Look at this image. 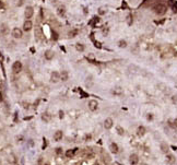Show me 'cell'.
<instances>
[{"instance_id": "6da1fadb", "label": "cell", "mask_w": 177, "mask_h": 165, "mask_svg": "<svg viewBox=\"0 0 177 165\" xmlns=\"http://www.w3.org/2000/svg\"><path fill=\"white\" fill-rule=\"evenodd\" d=\"M152 10H153V12H154L155 14H157V15H163V14H165V13H166L167 8H166V6H164V4L157 3V4H155V6H153Z\"/></svg>"}, {"instance_id": "7a4b0ae2", "label": "cell", "mask_w": 177, "mask_h": 165, "mask_svg": "<svg viewBox=\"0 0 177 165\" xmlns=\"http://www.w3.org/2000/svg\"><path fill=\"white\" fill-rule=\"evenodd\" d=\"M34 34H35V38L37 39V41H42V39H43L44 33H43V30H42L41 26H36Z\"/></svg>"}, {"instance_id": "3957f363", "label": "cell", "mask_w": 177, "mask_h": 165, "mask_svg": "<svg viewBox=\"0 0 177 165\" xmlns=\"http://www.w3.org/2000/svg\"><path fill=\"white\" fill-rule=\"evenodd\" d=\"M21 70H22V63H21L20 61H15L12 66V71L17 74L19 72H21Z\"/></svg>"}, {"instance_id": "277c9868", "label": "cell", "mask_w": 177, "mask_h": 165, "mask_svg": "<svg viewBox=\"0 0 177 165\" xmlns=\"http://www.w3.org/2000/svg\"><path fill=\"white\" fill-rule=\"evenodd\" d=\"M97 107H99V104H97L96 101L92 100L88 102V108H90V110H92V112H95V110L97 109Z\"/></svg>"}, {"instance_id": "5b68a950", "label": "cell", "mask_w": 177, "mask_h": 165, "mask_svg": "<svg viewBox=\"0 0 177 165\" xmlns=\"http://www.w3.org/2000/svg\"><path fill=\"white\" fill-rule=\"evenodd\" d=\"M129 163L132 165H136L139 163V156L137 154H131L129 157Z\"/></svg>"}, {"instance_id": "8992f818", "label": "cell", "mask_w": 177, "mask_h": 165, "mask_svg": "<svg viewBox=\"0 0 177 165\" xmlns=\"http://www.w3.org/2000/svg\"><path fill=\"white\" fill-rule=\"evenodd\" d=\"M25 18L26 19H30V18H32L34 14V9L32 8V7H27L26 9H25Z\"/></svg>"}, {"instance_id": "52a82bcc", "label": "cell", "mask_w": 177, "mask_h": 165, "mask_svg": "<svg viewBox=\"0 0 177 165\" xmlns=\"http://www.w3.org/2000/svg\"><path fill=\"white\" fill-rule=\"evenodd\" d=\"M12 36L15 37V38H21V37L23 36L22 31H21L20 29H18V27L13 29V31H12Z\"/></svg>"}, {"instance_id": "ba28073f", "label": "cell", "mask_w": 177, "mask_h": 165, "mask_svg": "<svg viewBox=\"0 0 177 165\" xmlns=\"http://www.w3.org/2000/svg\"><path fill=\"white\" fill-rule=\"evenodd\" d=\"M113 124H114L113 119L111 118H106L105 121H104V127H105L106 129H111V127H113Z\"/></svg>"}, {"instance_id": "9c48e42d", "label": "cell", "mask_w": 177, "mask_h": 165, "mask_svg": "<svg viewBox=\"0 0 177 165\" xmlns=\"http://www.w3.org/2000/svg\"><path fill=\"white\" fill-rule=\"evenodd\" d=\"M32 26H33V23H32L30 20H27V21H25L24 24H23V30L27 32V31H30L32 29Z\"/></svg>"}, {"instance_id": "30bf717a", "label": "cell", "mask_w": 177, "mask_h": 165, "mask_svg": "<svg viewBox=\"0 0 177 165\" xmlns=\"http://www.w3.org/2000/svg\"><path fill=\"white\" fill-rule=\"evenodd\" d=\"M109 150H111V153H118L119 152V148H118V145L116 144L115 142L111 143V145H109Z\"/></svg>"}, {"instance_id": "8fae6325", "label": "cell", "mask_w": 177, "mask_h": 165, "mask_svg": "<svg viewBox=\"0 0 177 165\" xmlns=\"http://www.w3.org/2000/svg\"><path fill=\"white\" fill-rule=\"evenodd\" d=\"M166 163H168V164H175V163H176L175 156H174V155H172V154H168V155H167V157H166Z\"/></svg>"}, {"instance_id": "7c38bea8", "label": "cell", "mask_w": 177, "mask_h": 165, "mask_svg": "<svg viewBox=\"0 0 177 165\" xmlns=\"http://www.w3.org/2000/svg\"><path fill=\"white\" fill-rule=\"evenodd\" d=\"M62 139V131L58 130L55 132V135H54V140L55 141H60Z\"/></svg>"}, {"instance_id": "4fadbf2b", "label": "cell", "mask_w": 177, "mask_h": 165, "mask_svg": "<svg viewBox=\"0 0 177 165\" xmlns=\"http://www.w3.org/2000/svg\"><path fill=\"white\" fill-rule=\"evenodd\" d=\"M78 151V149H74V150H68L66 152V156L68 157V159H71V157L74 156V154H76V152Z\"/></svg>"}, {"instance_id": "5bb4252c", "label": "cell", "mask_w": 177, "mask_h": 165, "mask_svg": "<svg viewBox=\"0 0 177 165\" xmlns=\"http://www.w3.org/2000/svg\"><path fill=\"white\" fill-rule=\"evenodd\" d=\"M59 80H60V73H58V72H53L52 73V81L58 82Z\"/></svg>"}, {"instance_id": "9a60e30c", "label": "cell", "mask_w": 177, "mask_h": 165, "mask_svg": "<svg viewBox=\"0 0 177 165\" xmlns=\"http://www.w3.org/2000/svg\"><path fill=\"white\" fill-rule=\"evenodd\" d=\"M144 133H145V128H144L143 126L138 127V130H137V135H138L139 137H142V136H144Z\"/></svg>"}, {"instance_id": "2e32d148", "label": "cell", "mask_w": 177, "mask_h": 165, "mask_svg": "<svg viewBox=\"0 0 177 165\" xmlns=\"http://www.w3.org/2000/svg\"><path fill=\"white\" fill-rule=\"evenodd\" d=\"M57 13H58V15L64 16V15H65V13H66V8H65L64 6L59 7V8L57 9Z\"/></svg>"}, {"instance_id": "e0dca14e", "label": "cell", "mask_w": 177, "mask_h": 165, "mask_svg": "<svg viewBox=\"0 0 177 165\" xmlns=\"http://www.w3.org/2000/svg\"><path fill=\"white\" fill-rule=\"evenodd\" d=\"M45 58H46L47 60L53 59V58H54V53H53L52 50H47V51L45 53Z\"/></svg>"}, {"instance_id": "ac0fdd59", "label": "cell", "mask_w": 177, "mask_h": 165, "mask_svg": "<svg viewBox=\"0 0 177 165\" xmlns=\"http://www.w3.org/2000/svg\"><path fill=\"white\" fill-rule=\"evenodd\" d=\"M161 150H162L163 153H167V151H168V145H167V143H165V142L161 143Z\"/></svg>"}, {"instance_id": "d6986e66", "label": "cell", "mask_w": 177, "mask_h": 165, "mask_svg": "<svg viewBox=\"0 0 177 165\" xmlns=\"http://www.w3.org/2000/svg\"><path fill=\"white\" fill-rule=\"evenodd\" d=\"M60 80H62V81H67V80H68V72L62 71L61 73H60Z\"/></svg>"}, {"instance_id": "ffe728a7", "label": "cell", "mask_w": 177, "mask_h": 165, "mask_svg": "<svg viewBox=\"0 0 177 165\" xmlns=\"http://www.w3.org/2000/svg\"><path fill=\"white\" fill-rule=\"evenodd\" d=\"M116 130H117V132H118V135H119V136H124L125 135V130H124V128H122V127L117 126V127H116Z\"/></svg>"}, {"instance_id": "44dd1931", "label": "cell", "mask_w": 177, "mask_h": 165, "mask_svg": "<svg viewBox=\"0 0 177 165\" xmlns=\"http://www.w3.org/2000/svg\"><path fill=\"white\" fill-rule=\"evenodd\" d=\"M118 46H119L120 48H126V47H127V42L124 41V39H120V41L118 42Z\"/></svg>"}, {"instance_id": "7402d4cb", "label": "cell", "mask_w": 177, "mask_h": 165, "mask_svg": "<svg viewBox=\"0 0 177 165\" xmlns=\"http://www.w3.org/2000/svg\"><path fill=\"white\" fill-rule=\"evenodd\" d=\"M77 34H78V30H72L69 32V37H76L77 36Z\"/></svg>"}, {"instance_id": "603a6c76", "label": "cell", "mask_w": 177, "mask_h": 165, "mask_svg": "<svg viewBox=\"0 0 177 165\" xmlns=\"http://www.w3.org/2000/svg\"><path fill=\"white\" fill-rule=\"evenodd\" d=\"M76 48H77V50H79V51H83V50H84V46H83L82 44H80V43L77 44Z\"/></svg>"}, {"instance_id": "cb8c5ba5", "label": "cell", "mask_w": 177, "mask_h": 165, "mask_svg": "<svg viewBox=\"0 0 177 165\" xmlns=\"http://www.w3.org/2000/svg\"><path fill=\"white\" fill-rule=\"evenodd\" d=\"M114 94H122V88H116L115 90L113 91Z\"/></svg>"}, {"instance_id": "d4e9b609", "label": "cell", "mask_w": 177, "mask_h": 165, "mask_svg": "<svg viewBox=\"0 0 177 165\" xmlns=\"http://www.w3.org/2000/svg\"><path fill=\"white\" fill-rule=\"evenodd\" d=\"M42 119L45 120V121H49V120H50V116L48 114H44L43 116H42Z\"/></svg>"}, {"instance_id": "484cf974", "label": "cell", "mask_w": 177, "mask_h": 165, "mask_svg": "<svg viewBox=\"0 0 177 165\" xmlns=\"http://www.w3.org/2000/svg\"><path fill=\"white\" fill-rule=\"evenodd\" d=\"M52 35H53L52 38L54 39V41H57V39H58V33H57V32H53Z\"/></svg>"}, {"instance_id": "4316f807", "label": "cell", "mask_w": 177, "mask_h": 165, "mask_svg": "<svg viewBox=\"0 0 177 165\" xmlns=\"http://www.w3.org/2000/svg\"><path fill=\"white\" fill-rule=\"evenodd\" d=\"M56 153H57L58 155H60L62 153V149L61 148H57V149H56Z\"/></svg>"}, {"instance_id": "83f0119b", "label": "cell", "mask_w": 177, "mask_h": 165, "mask_svg": "<svg viewBox=\"0 0 177 165\" xmlns=\"http://www.w3.org/2000/svg\"><path fill=\"white\" fill-rule=\"evenodd\" d=\"M99 12H100V14H105V13H106V10H105L104 8H101V9H100Z\"/></svg>"}, {"instance_id": "f1b7e54d", "label": "cell", "mask_w": 177, "mask_h": 165, "mask_svg": "<svg viewBox=\"0 0 177 165\" xmlns=\"http://www.w3.org/2000/svg\"><path fill=\"white\" fill-rule=\"evenodd\" d=\"M94 44H95V47H97V48H101V43H99V42H94Z\"/></svg>"}, {"instance_id": "f546056e", "label": "cell", "mask_w": 177, "mask_h": 165, "mask_svg": "<svg viewBox=\"0 0 177 165\" xmlns=\"http://www.w3.org/2000/svg\"><path fill=\"white\" fill-rule=\"evenodd\" d=\"M173 9H174V12H176V13H177V2H176V3L173 6Z\"/></svg>"}, {"instance_id": "4dcf8cb0", "label": "cell", "mask_w": 177, "mask_h": 165, "mask_svg": "<svg viewBox=\"0 0 177 165\" xmlns=\"http://www.w3.org/2000/svg\"><path fill=\"white\" fill-rule=\"evenodd\" d=\"M80 93L82 94V96H83V97H87V96H88V94H85L84 92H83V91H81V90H80Z\"/></svg>"}, {"instance_id": "1f68e13d", "label": "cell", "mask_w": 177, "mask_h": 165, "mask_svg": "<svg viewBox=\"0 0 177 165\" xmlns=\"http://www.w3.org/2000/svg\"><path fill=\"white\" fill-rule=\"evenodd\" d=\"M59 117L60 118H64V112H61V110L59 112Z\"/></svg>"}, {"instance_id": "d6a6232c", "label": "cell", "mask_w": 177, "mask_h": 165, "mask_svg": "<svg viewBox=\"0 0 177 165\" xmlns=\"http://www.w3.org/2000/svg\"><path fill=\"white\" fill-rule=\"evenodd\" d=\"M152 118H153L152 114H149V116H148V119H149V120H152Z\"/></svg>"}, {"instance_id": "836d02e7", "label": "cell", "mask_w": 177, "mask_h": 165, "mask_svg": "<svg viewBox=\"0 0 177 165\" xmlns=\"http://www.w3.org/2000/svg\"><path fill=\"white\" fill-rule=\"evenodd\" d=\"M84 139H85V140H88V139L90 140V139H91V136H90V135H87V136H85V138H84Z\"/></svg>"}, {"instance_id": "e575fe53", "label": "cell", "mask_w": 177, "mask_h": 165, "mask_svg": "<svg viewBox=\"0 0 177 165\" xmlns=\"http://www.w3.org/2000/svg\"><path fill=\"white\" fill-rule=\"evenodd\" d=\"M3 101V96H2V93H0V102Z\"/></svg>"}, {"instance_id": "d590c367", "label": "cell", "mask_w": 177, "mask_h": 165, "mask_svg": "<svg viewBox=\"0 0 177 165\" xmlns=\"http://www.w3.org/2000/svg\"><path fill=\"white\" fill-rule=\"evenodd\" d=\"M174 126H175V127H177V118H176L175 120H174Z\"/></svg>"}]
</instances>
